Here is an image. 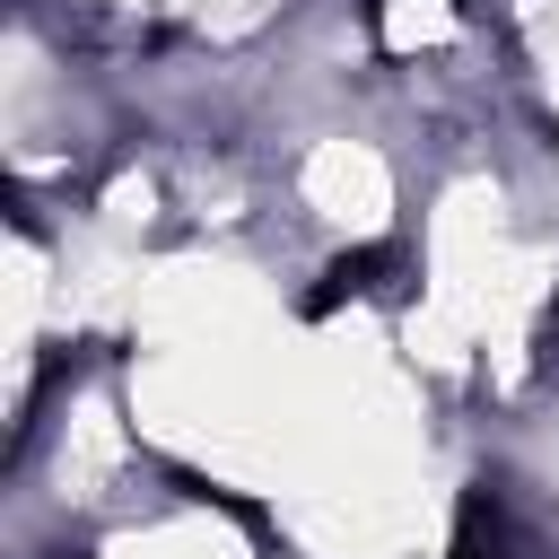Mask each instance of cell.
Returning <instances> with one entry per match:
<instances>
[{"instance_id": "7a4b0ae2", "label": "cell", "mask_w": 559, "mask_h": 559, "mask_svg": "<svg viewBox=\"0 0 559 559\" xmlns=\"http://www.w3.org/2000/svg\"><path fill=\"white\" fill-rule=\"evenodd\" d=\"M550 323H559V314H550Z\"/></svg>"}, {"instance_id": "6da1fadb", "label": "cell", "mask_w": 559, "mask_h": 559, "mask_svg": "<svg viewBox=\"0 0 559 559\" xmlns=\"http://www.w3.org/2000/svg\"><path fill=\"white\" fill-rule=\"evenodd\" d=\"M393 271H402V253H393V245H358V253H341V262L323 271V288H314V314H332V306H349V297L393 288Z\"/></svg>"}]
</instances>
